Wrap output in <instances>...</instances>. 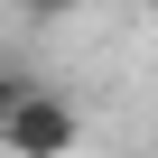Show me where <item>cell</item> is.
Segmentation results:
<instances>
[{"mask_svg": "<svg viewBox=\"0 0 158 158\" xmlns=\"http://www.w3.org/2000/svg\"><path fill=\"white\" fill-rule=\"evenodd\" d=\"M74 139H84V112L56 84H19V102L0 112V158H74Z\"/></svg>", "mask_w": 158, "mask_h": 158, "instance_id": "cell-1", "label": "cell"}, {"mask_svg": "<svg viewBox=\"0 0 158 158\" xmlns=\"http://www.w3.org/2000/svg\"><path fill=\"white\" fill-rule=\"evenodd\" d=\"M93 0H19V19H37V28H56V19H84Z\"/></svg>", "mask_w": 158, "mask_h": 158, "instance_id": "cell-2", "label": "cell"}, {"mask_svg": "<svg viewBox=\"0 0 158 158\" xmlns=\"http://www.w3.org/2000/svg\"><path fill=\"white\" fill-rule=\"evenodd\" d=\"M19 84H28V74H19L10 56H0V112H10V102H19Z\"/></svg>", "mask_w": 158, "mask_h": 158, "instance_id": "cell-3", "label": "cell"}]
</instances>
